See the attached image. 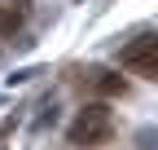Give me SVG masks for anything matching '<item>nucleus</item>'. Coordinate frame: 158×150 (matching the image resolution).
Wrapping results in <instances>:
<instances>
[{"instance_id":"obj_4","label":"nucleus","mask_w":158,"mask_h":150,"mask_svg":"<svg viewBox=\"0 0 158 150\" xmlns=\"http://www.w3.org/2000/svg\"><path fill=\"white\" fill-rule=\"evenodd\" d=\"M18 27H22V18H18V9H9V5H0V35H13Z\"/></svg>"},{"instance_id":"obj_1","label":"nucleus","mask_w":158,"mask_h":150,"mask_svg":"<svg viewBox=\"0 0 158 150\" xmlns=\"http://www.w3.org/2000/svg\"><path fill=\"white\" fill-rule=\"evenodd\" d=\"M110 133H114V115L101 106V102H92V106H84L79 115L70 119V146H79V150H97V146H106L110 141Z\"/></svg>"},{"instance_id":"obj_3","label":"nucleus","mask_w":158,"mask_h":150,"mask_svg":"<svg viewBox=\"0 0 158 150\" xmlns=\"http://www.w3.org/2000/svg\"><path fill=\"white\" fill-rule=\"evenodd\" d=\"M92 75H97V88H101L106 97H123V93H127L123 75H110V71H92Z\"/></svg>"},{"instance_id":"obj_2","label":"nucleus","mask_w":158,"mask_h":150,"mask_svg":"<svg viewBox=\"0 0 158 150\" xmlns=\"http://www.w3.org/2000/svg\"><path fill=\"white\" fill-rule=\"evenodd\" d=\"M123 66L145 75V80H158V35H141L123 49Z\"/></svg>"}]
</instances>
